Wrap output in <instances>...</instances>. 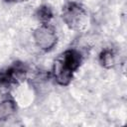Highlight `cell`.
Masks as SVG:
<instances>
[{
	"label": "cell",
	"instance_id": "obj_1",
	"mask_svg": "<svg viewBox=\"0 0 127 127\" xmlns=\"http://www.w3.org/2000/svg\"><path fill=\"white\" fill-rule=\"evenodd\" d=\"M81 63L82 56L75 49H68L60 54L53 64V76L57 83L62 86L68 85Z\"/></svg>",
	"mask_w": 127,
	"mask_h": 127
},
{
	"label": "cell",
	"instance_id": "obj_2",
	"mask_svg": "<svg viewBox=\"0 0 127 127\" xmlns=\"http://www.w3.org/2000/svg\"><path fill=\"white\" fill-rule=\"evenodd\" d=\"M62 18L70 30L76 32L84 31L89 23L88 13L85 8L74 1H68L63 6Z\"/></svg>",
	"mask_w": 127,
	"mask_h": 127
},
{
	"label": "cell",
	"instance_id": "obj_3",
	"mask_svg": "<svg viewBox=\"0 0 127 127\" xmlns=\"http://www.w3.org/2000/svg\"><path fill=\"white\" fill-rule=\"evenodd\" d=\"M27 66L22 62H14L12 64L0 70V90L8 91L22 83L27 76Z\"/></svg>",
	"mask_w": 127,
	"mask_h": 127
},
{
	"label": "cell",
	"instance_id": "obj_4",
	"mask_svg": "<svg viewBox=\"0 0 127 127\" xmlns=\"http://www.w3.org/2000/svg\"><path fill=\"white\" fill-rule=\"evenodd\" d=\"M33 38L37 47L45 52L51 51L58 41L55 28L48 23L38 27L33 33Z\"/></svg>",
	"mask_w": 127,
	"mask_h": 127
},
{
	"label": "cell",
	"instance_id": "obj_5",
	"mask_svg": "<svg viewBox=\"0 0 127 127\" xmlns=\"http://www.w3.org/2000/svg\"><path fill=\"white\" fill-rule=\"evenodd\" d=\"M16 103L13 99H5L0 102V122L7 120L16 112Z\"/></svg>",
	"mask_w": 127,
	"mask_h": 127
},
{
	"label": "cell",
	"instance_id": "obj_6",
	"mask_svg": "<svg viewBox=\"0 0 127 127\" xmlns=\"http://www.w3.org/2000/svg\"><path fill=\"white\" fill-rule=\"evenodd\" d=\"M100 65L104 68H111L115 65V53L112 49H104L98 57Z\"/></svg>",
	"mask_w": 127,
	"mask_h": 127
},
{
	"label": "cell",
	"instance_id": "obj_7",
	"mask_svg": "<svg viewBox=\"0 0 127 127\" xmlns=\"http://www.w3.org/2000/svg\"><path fill=\"white\" fill-rule=\"evenodd\" d=\"M35 17L40 22H42V24H47V23H49L53 19L54 13H53L52 8L49 5H41L36 10Z\"/></svg>",
	"mask_w": 127,
	"mask_h": 127
},
{
	"label": "cell",
	"instance_id": "obj_8",
	"mask_svg": "<svg viewBox=\"0 0 127 127\" xmlns=\"http://www.w3.org/2000/svg\"><path fill=\"white\" fill-rule=\"evenodd\" d=\"M3 1L7 3H15V2H20V1H25V0H3Z\"/></svg>",
	"mask_w": 127,
	"mask_h": 127
}]
</instances>
